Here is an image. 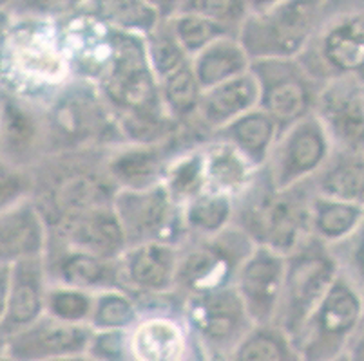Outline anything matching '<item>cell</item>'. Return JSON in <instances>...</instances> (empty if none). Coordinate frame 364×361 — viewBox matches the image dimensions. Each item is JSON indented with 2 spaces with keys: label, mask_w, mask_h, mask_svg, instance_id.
Instances as JSON below:
<instances>
[{
  "label": "cell",
  "mask_w": 364,
  "mask_h": 361,
  "mask_svg": "<svg viewBox=\"0 0 364 361\" xmlns=\"http://www.w3.org/2000/svg\"><path fill=\"white\" fill-rule=\"evenodd\" d=\"M49 282L44 257L26 258L11 266L6 314L0 322V342L33 326L46 314Z\"/></svg>",
  "instance_id": "7402d4cb"
},
{
  "label": "cell",
  "mask_w": 364,
  "mask_h": 361,
  "mask_svg": "<svg viewBox=\"0 0 364 361\" xmlns=\"http://www.w3.org/2000/svg\"><path fill=\"white\" fill-rule=\"evenodd\" d=\"M259 105V87L250 71L216 85L201 94L196 118L188 128H183L201 145L220 128L232 123Z\"/></svg>",
  "instance_id": "ffe728a7"
},
{
  "label": "cell",
  "mask_w": 364,
  "mask_h": 361,
  "mask_svg": "<svg viewBox=\"0 0 364 361\" xmlns=\"http://www.w3.org/2000/svg\"><path fill=\"white\" fill-rule=\"evenodd\" d=\"M141 316L140 304L125 291H102L92 300L89 327L97 334L125 333Z\"/></svg>",
  "instance_id": "836d02e7"
},
{
  "label": "cell",
  "mask_w": 364,
  "mask_h": 361,
  "mask_svg": "<svg viewBox=\"0 0 364 361\" xmlns=\"http://www.w3.org/2000/svg\"><path fill=\"white\" fill-rule=\"evenodd\" d=\"M178 246L149 243L129 248L120 258L122 289L136 302L174 296Z\"/></svg>",
  "instance_id": "e0dca14e"
},
{
  "label": "cell",
  "mask_w": 364,
  "mask_h": 361,
  "mask_svg": "<svg viewBox=\"0 0 364 361\" xmlns=\"http://www.w3.org/2000/svg\"><path fill=\"white\" fill-rule=\"evenodd\" d=\"M48 240L105 260H118L127 251L124 230L112 206L97 208L48 228Z\"/></svg>",
  "instance_id": "44dd1931"
},
{
  "label": "cell",
  "mask_w": 364,
  "mask_h": 361,
  "mask_svg": "<svg viewBox=\"0 0 364 361\" xmlns=\"http://www.w3.org/2000/svg\"><path fill=\"white\" fill-rule=\"evenodd\" d=\"M332 361H348V357H346V356H344V354H343V356L336 357V360H332Z\"/></svg>",
  "instance_id": "7bdbcfd3"
},
{
  "label": "cell",
  "mask_w": 364,
  "mask_h": 361,
  "mask_svg": "<svg viewBox=\"0 0 364 361\" xmlns=\"http://www.w3.org/2000/svg\"><path fill=\"white\" fill-rule=\"evenodd\" d=\"M363 318V289L341 267L330 289L292 338L301 361H332L343 356Z\"/></svg>",
  "instance_id": "8992f818"
},
{
  "label": "cell",
  "mask_w": 364,
  "mask_h": 361,
  "mask_svg": "<svg viewBox=\"0 0 364 361\" xmlns=\"http://www.w3.org/2000/svg\"><path fill=\"white\" fill-rule=\"evenodd\" d=\"M191 147L198 143L183 128L161 143L114 145L107 148L105 170L118 190H147L164 183L172 159Z\"/></svg>",
  "instance_id": "7c38bea8"
},
{
  "label": "cell",
  "mask_w": 364,
  "mask_h": 361,
  "mask_svg": "<svg viewBox=\"0 0 364 361\" xmlns=\"http://www.w3.org/2000/svg\"><path fill=\"white\" fill-rule=\"evenodd\" d=\"M161 184L180 208L187 204L191 199L203 194L207 190V175H205V159L201 145L185 148L172 159Z\"/></svg>",
  "instance_id": "1f68e13d"
},
{
  "label": "cell",
  "mask_w": 364,
  "mask_h": 361,
  "mask_svg": "<svg viewBox=\"0 0 364 361\" xmlns=\"http://www.w3.org/2000/svg\"><path fill=\"white\" fill-rule=\"evenodd\" d=\"M2 361H8V360H2Z\"/></svg>",
  "instance_id": "ee69618b"
},
{
  "label": "cell",
  "mask_w": 364,
  "mask_h": 361,
  "mask_svg": "<svg viewBox=\"0 0 364 361\" xmlns=\"http://www.w3.org/2000/svg\"><path fill=\"white\" fill-rule=\"evenodd\" d=\"M97 333L89 326L65 323L44 316L33 326L4 340L2 354L8 361H55L89 352Z\"/></svg>",
  "instance_id": "4fadbf2b"
},
{
  "label": "cell",
  "mask_w": 364,
  "mask_h": 361,
  "mask_svg": "<svg viewBox=\"0 0 364 361\" xmlns=\"http://www.w3.org/2000/svg\"><path fill=\"white\" fill-rule=\"evenodd\" d=\"M314 114L319 118L333 148L364 152V87L336 79L321 87Z\"/></svg>",
  "instance_id": "ac0fdd59"
},
{
  "label": "cell",
  "mask_w": 364,
  "mask_h": 361,
  "mask_svg": "<svg viewBox=\"0 0 364 361\" xmlns=\"http://www.w3.org/2000/svg\"><path fill=\"white\" fill-rule=\"evenodd\" d=\"M344 356L348 357V361H364V318L348 342Z\"/></svg>",
  "instance_id": "ab89813d"
},
{
  "label": "cell",
  "mask_w": 364,
  "mask_h": 361,
  "mask_svg": "<svg viewBox=\"0 0 364 361\" xmlns=\"http://www.w3.org/2000/svg\"><path fill=\"white\" fill-rule=\"evenodd\" d=\"M310 181L287 190H276L261 168L247 188L234 197L232 226L243 231L256 246L290 255L310 238Z\"/></svg>",
  "instance_id": "7a4b0ae2"
},
{
  "label": "cell",
  "mask_w": 364,
  "mask_h": 361,
  "mask_svg": "<svg viewBox=\"0 0 364 361\" xmlns=\"http://www.w3.org/2000/svg\"><path fill=\"white\" fill-rule=\"evenodd\" d=\"M310 184L321 197L364 206V152L333 148Z\"/></svg>",
  "instance_id": "484cf974"
},
{
  "label": "cell",
  "mask_w": 364,
  "mask_h": 361,
  "mask_svg": "<svg viewBox=\"0 0 364 361\" xmlns=\"http://www.w3.org/2000/svg\"><path fill=\"white\" fill-rule=\"evenodd\" d=\"M95 294L64 286H49L46 294V314L76 326H89Z\"/></svg>",
  "instance_id": "8d00e7d4"
},
{
  "label": "cell",
  "mask_w": 364,
  "mask_h": 361,
  "mask_svg": "<svg viewBox=\"0 0 364 361\" xmlns=\"http://www.w3.org/2000/svg\"><path fill=\"white\" fill-rule=\"evenodd\" d=\"M48 228L31 199L0 213V266L44 257Z\"/></svg>",
  "instance_id": "cb8c5ba5"
},
{
  "label": "cell",
  "mask_w": 364,
  "mask_h": 361,
  "mask_svg": "<svg viewBox=\"0 0 364 361\" xmlns=\"http://www.w3.org/2000/svg\"><path fill=\"white\" fill-rule=\"evenodd\" d=\"M248 9L237 42L252 60L297 58L306 48L330 2H268Z\"/></svg>",
  "instance_id": "277c9868"
},
{
  "label": "cell",
  "mask_w": 364,
  "mask_h": 361,
  "mask_svg": "<svg viewBox=\"0 0 364 361\" xmlns=\"http://www.w3.org/2000/svg\"><path fill=\"white\" fill-rule=\"evenodd\" d=\"M168 24L188 58L196 56L201 49L213 44L214 40L221 38V36H236L232 31H228L227 28L214 20L185 8L174 9L168 15Z\"/></svg>",
  "instance_id": "e575fe53"
},
{
  "label": "cell",
  "mask_w": 364,
  "mask_h": 361,
  "mask_svg": "<svg viewBox=\"0 0 364 361\" xmlns=\"http://www.w3.org/2000/svg\"><path fill=\"white\" fill-rule=\"evenodd\" d=\"M9 278H11V266H0V322L6 314V307H8Z\"/></svg>",
  "instance_id": "60d3db41"
},
{
  "label": "cell",
  "mask_w": 364,
  "mask_h": 361,
  "mask_svg": "<svg viewBox=\"0 0 364 361\" xmlns=\"http://www.w3.org/2000/svg\"><path fill=\"white\" fill-rule=\"evenodd\" d=\"M180 309L207 361H227L254 327L234 286L187 298Z\"/></svg>",
  "instance_id": "ba28073f"
},
{
  "label": "cell",
  "mask_w": 364,
  "mask_h": 361,
  "mask_svg": "<svg viewBox=\"0 0 364 361\" xmlns=\"http://www.w3.org/2000/svg\"><path fill=\"white\" fill-rule=\"evenodd\" d=\"M31 170L8 163L0 157V213L31 199Z\"/></svg>",
  "instance_id": "74e56055"
},
{
  "label": "cell",
  "mask_w": 364,
  "mask_h": 361,
  "mask_svg": "<svg viewBox=\"0 0 364 361\" xmlns=\"http://www.w3.org/2000/svg\"><path fill=\"white\" fill-rule=\"evenodd\" d=\"M333 145L323 123L310 114L279 132L264 172L276 190H287L310 181L330 157Z\"/></svg>",
  "instance_id": "8fae6325"
},
{
  "label": "cell",
  "mask_w": 364,
  "mask_h": 361,
  "mask_svg": "<svg viewBox=\"0 0 364 361\" xmlns=\"http://www.w3.org/2000/svg\"><path fill=\"white\" fill-rule=\"evenodd\" d=\"M297 62L321 85L350 79L364 87V2H330Z\"/></svg>",
  "instance_id": "3957f363"
},
{
  "label": "cell",
  "mask_w": 364,
  "mask_h": 361,
  "mask_svg": "<svg viewBox=\"0 0 364 361\" xmlns=\"http://www.w3.org/2000/svg\"><path fill=\"white\" fill-rule=\"evenodd\" d=\"M55 361H102V360H100V357L95 356V354L84 352V354H76V356L60 357V360H55Z\"/></svg>",
  "instance_id": "b9f144b4"
},
{
  "label": "cell",
  "mask_w": 364,
  "mask_h": 361,
  "mask_svg": "<svg viewBox=\"0 0 364 361\" xmlns=\"http://www.w3.org/2000/svg\"><path fill=\"white\" fill-rule=\"evenodd\" d=\"M191 67L205 92L248 72L250 58L236 36H221L191 58Z\"/></svg>",
  "instance_id": "83f0119b"
},
{
  "label": "cell",
  "mask_w": 364,
  "mask_h": 361,
  "mask_svg": "<svg viewBox=\"0 0 364 361\" xmlns=\"http://www.w3.org/2000/svg\"><path fill=\"white\" fill-rule=\"evenodd\" d=\"M277 135L279 127L276 121L257 107L214 132L208 139L232 147L254 170H261L267 165Z\"/></svg>",
  "instance_id": "d4e9b609"
},
{
  "label": "cell",
  "mask_w": 364,
  "mask_h": 361,
  "mask_svg": "<svg viewBox=\"0 0 364 361\" xmlns=\"http://www.w3.org/2000/svg\"><path fill=\"white\" fill-rule=\"evenodd\" d=\"M181 306L171 311H141L138 322L125 331V347L132 361H185L193 336L181 316Z\"/></svg>",
  "instance_id": "9a60e30c"
},
{
  "label": "cell",
  "mask_w": 364,
  "mask_h": 361,
  "mask_svg": "<svg viewBox=\"0 0 364 361\" xmlns=\"http://www.w3.org/2000/svg\"><path fill=\"white\" fill-rule=\"evenodd\" d=\"M227 361H301L299 352L274 323L254 326Z\"/></svg>",
  "instance_id": "d6a6232c"
},
{
  "label": "cell",
  "mask_w": 364,
  "mask_h": 361,
  "mask_svg": "<svg viewBox=\"0 0 364 361\" xmlns=\"http://www.w3.org/2000/svg\"><path fill=\"white\" fill-rule=\"evenodd\" d=\"M203 91L194 76L191 62L160 82V98L165 112L181 128H188L196 118Z\"/></svg>",
  "instance_id": "4dcf8cb0"
},
{
  "label": "cell",
  "mask_w": 364,
  "mask_h": 361,
  "mask_svg": "<svg viewBox=\"0 0 364 361\" xmlns=\"http://www.w3.org/2000/svg\"><path fill=\"white\" fill-rule=\"evenodd\" d=\"M259 87V105L279 132L314 114L323 85L304 71L297 58L252 60L250 69Z\"/></svg>",
  "instance_id": "9c48e42d"
},
{
  "label": "cell",
  "mask_w": 364,
  "mask_h": 361,
  "mask_svg": "<svg viewBox=\"0 0 364 361\" xmlns=\"http://www.w3.org/2000/svg\"><path fill=\"white\" fill-rule=\"evenodd\" d=\"M144 40L149 67H151L152 74L156 76L158 84L164 78H167L168 74H172V72L178 71V69L191 62V58L185 55L180 42H178L174 33H172L171 24H168V15L164 16L144 36Z\"/></svg>",
  "instance_id": "d590c367"
},
{
  "label": "cell",
  "mask_w": 364,
  "mask_h": 361,
  "mask_svg": "<svg viewBox=\"0 0 364 361\" xmlns=\"http://www.w3.org/2000/svg\"><path fill=\"white\" fill-rule=\"evenodd\" d=\"M15 69L29 82L62 87L69 82V69L60 51L56 31H21L13 35Z\"/></svg>",
  "instance_id": "603a6c76"
},
{
  "label": "cell",
  "mask_w": 364,
  "mask_h": 361,
  "mask_svg": "<svg viewBox=\"0 0 364 361\" xmlns=\"http://www.w3.org/2000/svg\"><path fill=\"white\" fill-rule=\"evenodd\" d=\"M201 150L205 159L207 190L236 197L259 172L254 170L232 147L220 141L208 139L207 143L201 145Z\"/></svg>",
  "instance_id": "f1b7e54d"
},
{
  "label": "cell",
  "mask_w": 364,
  "mask_h": 361,
  "mask_svg": "<svg viewBox=\"0 0 364 361\" xmlns=\"http://www.w3.org/2000/svg\"><path fill=\"white\" fill-rule=\"evenodd\" d=\"M341 267L348 271L364 293V226L352 240L332 250Z\"/></svg>",
  "instance_id": "f35d334b"
},
{
  "label": "cell",
  "mask_w": 364,
  "mask_h": 361,
  "mask_svg": "<svg viewBox=\"0 0 364 361\" xmlns=\"http://www.w3.org/2000/svg\"><path fill=\"white\" fill-rule=\"evenodd\" d=\"M234 197L205 190L181 206V221L187 237H213L232 224Z\"/></svg>",
  "instance_id": "f546056e"
},
{
  "label": "cell",
  "mask_w": 364,
  "mask_h": 361,
  "mask_svg": "<svg viewBox=\"0 0 364 361\" xmlns=\"http://www.w3.org/2000/svg\"><path fill=\"white\" fill-rule=\"evenodd\" d=\"M44 266L49 286L73 287L92 294L112 289L124 291L118 260H105L91 253L48 240L44 251Z\"/></svg>",
  "instance_id": "d6986e66"
},
{
  "label": "cell",
  "mask_w": 364,
  "mask_h": 361,
  "mask_svg": "<svg viewBox=\"0 0 364 361\" xmlns=\"http://www.w3.org/2000/svg\"><path fill=\"white\" fill-rule=\"evenodd\" d=\"M256 244L236 226L213 237H185L178 246L174 296L187 298L234 286V277Z\"/></svg>",
  "instance_id": "5b68a950"
},
{
  "label": "cell",
  "mask_w": 364,
  "mask_h": 361,
  "mask_svg": "<svg viewBox=\"0 0 364 361\" xmlns=\"http://www.w3.org/2000/svg\"><path fill=\"white\" fill-rule=\"evenodd\" d=\"M341 264L328 246L310 237L284 257V278L274 326L292 340L336 280Z\"/></svg>",
  "instance_id": "52a82bcc"
},
{
  "label": "cell",
  "mask_w": 364,
  "mask_h": 361,
  "mask_svg": "<svg viewBox=\"0 0 364 361\" xmlns=\"http://www.w3.org/2000/svg\"><path fill=\"white\" fill-rule=\"evenodd\" d=\"M284 278V257L256 246L234 277V289L254 326L274 323Z\"/></svg>",
  "instance_id": "2e32d148"
},
{
  "label": "cell",
  "mask_w": 364,
  "mask_h": 361,
  "mask_svg": "<svg viewBox=\"0 0 364 361\" xmlns=\"http://www.w3.org/2000/svg\"><path fill=\"white\" fill-rule=\"evenodd\" d=\"M109 147L78 148L46 155L31 168V201L46 228L112 206L118 188L105 170Z\"/></svg>",
  "instance_id": "6da1fadb"
},
{
  "label": "cell",
  "mask_w": 364,
  "mask_h": 361,
  "mask_svg": "<svg viewBox=\"0 0 364 361\" xmlns=\"http://www.w3.org/2000/svg\"><path fill=\"white\" fill-rule=\"evenodd\" d=\"M48 155V132L42 105L8 94L0 99V157L31 170Z\"/></svg>",
  "instance_id": "5bb4252c"
},
{
  "label": "cell",
  "mask_w": 364,
  "mask_h": 361,
  "mask_svg": "<svg viewBox=\"0 0 364 361\" xmlns=\"http://www.w3.org/2000/svg\"><path fill=\"white\" fill-rule=\"evenodd\" d=\"M129 248L149 243L180 246L185 240L181 208L171 199L164 184L147 190H118L112 199Z\"/></svg>",
  "instance_id": "30bf717a"
},
{
  "label": "cell",
  "mask_w": 364,
  "mask_h": 361,
  "mask_svg": "<svg viewBox=\"0 0 364 361\" xmlns=\"http://www.w3.org/2000/svg\"><path fill=\"white\" fill-rule=\"evenodd\" d=\"M364 226V206L314 194L310 203V237L330 250L352 240Z\"/></svg>",
  "instance_id": "4316f807"
}]
</instances>
